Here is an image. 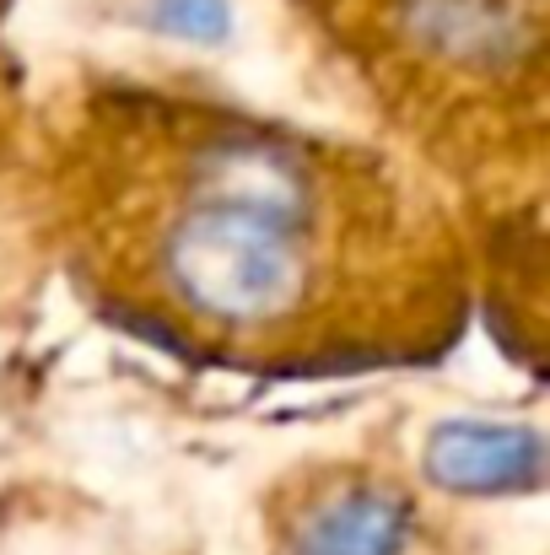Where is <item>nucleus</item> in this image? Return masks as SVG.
<instances>
[{"instance_id": "1", "label": "nucleus", "mask_w": 550, "mask_h": 555, "mask_svg": "<svg viewBox=\"0 0 550 555\" xmlns=\"http://www.w3.org/2000/svg\"><path fill=\"white\" fill-rule=\"evenodd\" d=\"M60 216L81 292L205 367H399L464 330V254L383 157L221 103H92L60 157Z\"/></svg>"}, {"instance_id": "2", "label": "nucleus", "mask_w": 550, "mask_h": 555, "mask_svg": "<svg viewBox=\"0 0 550 555\" xmlns=\"http://www.w3.org/2000/svg\"><path fill=\"white\" fill-rule=\"evenodd\" d=\"M415 513L372 475H335L292 513V555H410Z\"/></svg>"}, {"instance_id": "3", "label": "nucleus", "mask_w": 550, "mask_h": 555, "mask_svg": "<svg viewBox=\"0 0 550 555\" xmlns=\"http://www.w3.org/2000/svg\"><path fill=\"white\" fill-rule=\"evenodd\" d=\"M546 469V442L535 426H481L453 421L426 442V475L459 496H502L529 491Z\"/></svg>"}, {"instance_id": "4", "label": "nucleus", "mask_w": 550, "mask_h": 555, "mask_svg": "<svg viewBox=\"0 0 550 555\" xmlns=\"http://www.w3.org/2000/svg\"><path fill=\"white\" fill-rule=\"evenodd\" d=\"M163 22L168 27H189V33H205L221 22V5L216 0H163Z\"/></svg>"}]
</instances>
